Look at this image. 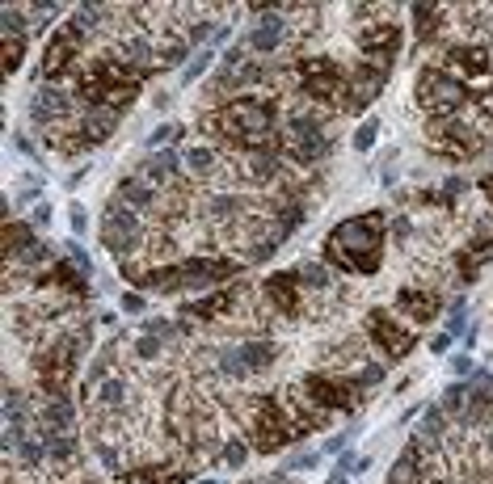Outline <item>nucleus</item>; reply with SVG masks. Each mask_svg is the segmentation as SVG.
I'll use <instances>...</instances> for the list:
<instances>
[{"label": "nucleus", "instance_id": "nucleus-23", "mask_svg": "<svg viewBox=\"0 0 493 484\" xmlns=\"http://www.w3.org/2000/svg\"><path fill=\"white\" fill-rule=\"evenodd\" d=\"M245 459H249L245 438H224V447H219V464H224V468H245Z\"/></svg>", "mask_w": 493, "mask_h": 484}, {"label": "nucleus", "instance_id": "nucleus-13", "mask_svg": "<svg viewBox=\"0 0 493 484\" xmlns=\"http://www.w3.org/2000/svg\"><path fill=\"white\" fill-rule=\"evenodd\" d=\"M401 42H405V34H401V25H397V21H367V30L359 34L363 63L388 76V72H392V63L401 59Z\"/></svg>", "mask_w": 493, "mask_h": 484}, {"label": "nucleus", "instance_id": "nucleus-21", "mask_svg": "<svg viewBox=\"0 0 493 484\" xmlns=\"http://www.w3.org/2000/svg\"><path fill=\"white\" fill-rule=\"evenodd\" d=\"M493 257V240H477V244H468L464 249V257H460V270H464V278H477L481 274V266Z\"/></svg>", "mask_w": 493, "mask_h": 484}, {"label": "nucleus", "instance_id": "nucleus-3", "mask_svg": "<svg viewBox=\"0 0 493 484\" xmlns=\"http://www.w3.org/2000/svg\"><path fill=\"white\" fill-rule=\"evenodd\" d=\"M89 341H93V325L84 320L80 329H59L34 358H30V371H34V384L42 388V396L46 400H55V396H68V388H72V375H76V367H80V358H84V350H89Z\"/></svg>", "mask_w": 493, "mask_h": 484}, {"label": "nucleus", "instance_id": "nucleus-4", "mask_svg": "<svg viewBox=\"0 0 493 484\" xmlns=\"http://www.w3.org/2000/svg\"><path fill=\"white\" fill-rule=\"evenodd\" d=\"M135 93H139V76L127 63H118L114 55H105V51L93 63H84V72L76 76V101L89 105V110L122 114L135 101Z\"/></svg>", "mask_w": 493, "mask_h": 484}, {"label": "nucleus", "instance_id": "nucleus-26", "mask_svg": "<svg viewBox=\"0 0 493 484\" xmlns=\"http://www.w3.org/2000/svg\"><path fill=\"white\" fill-rule=\"evenodd\" d=\"M376 135H380V122L371 118V122H363V126L354 131V148H359V152H367V148L376 143Z\"/></svg>", "mask_w": 493, "mask_h": 484}, {"label": "nucleus", "instance_id": "nucleus-31", "mask_svg": "<svg viewBox=\"0 0 493 484\" xmlns=\"http://www.w3.org/2000/svg\"><path fill=\"white\" fill-rule=\"evenodd\" d=\"M30 223H34V228H46V223H51V207H46V202H38V207H34V219H30Z\"/></svg>", "mask_w": 493, "mask_h": 484}, {"label": "nucleus", "instance_id": "nucleus-19", "mask_svg": "<svg viewBox=\"0 0 493 484\" xmlns=\"http://www.w3.org/2000/svg\"><path fill=\"white\" fill-rule=\"evenodd\" d=\"M384 80H388L384 72H376V67L359 63V67L350 72V101H346V110H363V105H371V101L380 97Z\"/></svg>", "mask_w": 493, "mask_h": 484}, {"label": "nucleus", "instance_id": "nucleus-8", "mask_svg": "<svg viewBox=\"0 0 493 484\" xmlns=\"http://www.w3.org/2000/svg\"><path fill=\"white\" fill-rule=\"evenodd\" d=\"M333 139H329V122L325 114H312V110H295L287 114L283 122V156L295 160V164H316L321 156H329Z\"/></svg>", "mask_w": 493, "mask_h": 484}, {"label": "nucleus", "instance_id": "nucleus-6", "mask_svg": "<svg viewBox=\"0 0 493 484\" xmlns=\"http://www.w3.org/2000/svg\"><path fill=\"white\" fill-rule=\"evenodd\" d=\"M291 76H295V89L308 101L346 110V101H350V72L338 67L329 55H304V59H295Z\"/></svg>", "mask_w": 493, "mask_h": 484}, {"label": "nucleus", "instance_id": "nucleus-9", "mask_svg": "<svg viewBox=\"0 0 493 484\" xmlns=\"http://www.w3.org/2000/svg\"><path fill=\"white\" fill-rule=\"evenodd\" d=\"M143 240H148V219L114 194V198L105 202V215H101V244H105L114 257L131 261V257L143 253Z\"/></svg>", "mask_w": 493, "mask_h": 484}, {"label": "nucleus", "instance_id": "nucleus-5", "mask_svg": "<svg viewBox=\"0 0 493 484\" xmlns=\"http://www.w3.org/2000/svg\"><path fill=\"white\" fill-rule=\"evenodd\" d=\"M241 426H245V438H249V447L257 455H274V451H283V447H291L300 438V430L287 417L278 396H253V405L241 417Z\"/></svg>", "mask_w": 493, "mask_h": 484}, {"label": "nucleus", "instance_id": "nucleus-7", "mask_svg": "<svg viewBox=\"0 0 493 484\" xmlns=\"http://www.w3.org/2000/svg\"><path fill=\"white\" fill-rule=\"evenodd\" d=\"M418 105L430 114V122H439V118H456V114H464V105L473 101V84L468 80H460V76H452L447 67H439V63H426L422 72H418Z\"/></svg>", "mask_w": 493, "mask_h": 484}, {"label": "nucleus", "instance_id": "nucleus-29", "mask_svg": "<svg viewBox=\"0 0 493 484\" xmlns=\"http://www.w3.org/2000/svg\"><path fill=\"white\" fill-rule=\"evenodd\" d=\"M321 464V455H295L291 464H287V472H308V468H316Z\"/></svg>", "mask_w": 493, "mask_h": 484}, {"label": "nucleus", "instance_id": "nucleus-36", "mask_svg": "<svg viewBox=\"0 0 493 484\" xmlns=\"http://www.w3.org/2000/svg\"><path fill=\"white\" fill-rule=\"evenodd\" d=\"M198 484H219V480H198Z\"/></svg>", "mask_w": 493, "mask_h": 484}, {"label": "nucleus", "instance_id": "nucleus-30", "mask_svg": "<svg viewBox=\"0 0 493 484\" xmlns=\"http://www.w3.org/2000/svg\"><path fill=\"white\" fill-rule=\"evenodd\" d=\"M84 228H89V211L76 202V207H72V232H84Z\"/></svg>", "mask_w": 493, "mask_h": 484}, {"label": "nucleus", "instance_id": "nucleus-12", "mask_svg": "<svg viewBox=\"0 0 493 484\" xmlns=\"http://www.w3.org/2000/svg\"><path fill=\"white\" fill-rule=\"evenodd\" d=\"M89 46V34L72 21V17H63V25L46 38V51H42V63H38V76H46V84L55 80V76H63L76 59H80V51Z\"/></svg>", "mask_w": 493, "mask_h": 484}, {"label": "nucleus", "instance_id": "nucleus-35", "mask_svg": "<svg viewBox=\"0 0 493 484\" xmlns=\"http://www.w3.org/2000/svg\"><path fill=\"white\" fill-rule=\"evenodd\" d=\"M481 190H485V198H489V202H493V173H489V177H485V181H481Z\"/></svg>", "mask_w": 493, "mask_h": 484}, {"label": "nucleus", "instance_id": "nucleus-25", "mask_svg": "<svg viewBox=\"0 0 493 484\" xmlns=\"http://www.w3.org/2000/svg\"><path fill=\"white\" fill-rule=\"evenodd\" d=\"M207 63H211V46H207V51H198V55H194V59L186 63V72H181V80H186V84H194V80H198V72H203Z\"/></svg>", "mask_w": 493, "mask_h": 484}, {"label": "nucleus", "instance_id": "nucleus-33", "mask_svg": "<svg viewBox=\"0 0 493 484\" xmlns=\"http://www.w3.org/2000/svg\"><path fill=\"white\" fill-rule=\"evenodd\" d=\"M447 346H452V333H439V337H430V350H435V354H443Z\"/></svg>", "mask_w": 493, "mask_h": 484}, {"label": "nucleus", "instance_id": "nucleus-1", "mask_svg": "<svg viewBox=\"0 0 493 484\" xmlns=\"http://www.w3.org/2000/svg\"><path fill=\"white\" fill-rule=\"evenodd\" d=\"M203 131L215 135L224 148L236 152H278L283 156V131H278V105L262 93H236L219 110L203 118Z\"/></svg>", "mask_w": 493, "mask_h": 484}, {"label": "nucleus", "instance_id": "nucleus-14", "mask_svg": "<svg viewBox=\"0 0 493 484\" xmlns=\"http://www.w3.org/2000/svg\"><path fill=\"white\" fill-rule=\"evenodd\" d=\"M367 337H371L388 358H405V354L418 346V329H414V325H401V316L388 312V308H371V312H367Z\"/></svg>", "mask_w": 493, "mask_h": 484}, {"label": "nucleus", "instance_id": "nucleus-22", "mask_svg": "<svg viewBox=\"0 0 493 484\" xmlns=\"http://www.w3.org/2000/svg\"><path fill=\"white\" fill-rule=\"evenodd\" d=\"M25 46H30L25 34H4V72H17V67H21Z\"/></svg>", "mask_w": 493, "mask_h": 484}, {"label": "nucleus", "instance_id": "nucleus-15", "mask_svg": "<svg viewBox=\"0 0 493 484\" xmlns=\"http://www.w3.org/2000/svg\"><path fill=\"white\" fill-rule=\"evenodd\" d=\"M262 295L266 303L274 308V316H300L304 312V282L295 270H278L262 282Z\"/></svg>", "mask_w": 493, "mask_h": 484}, {"label": "nucleus", "instance_id": "nucleus-11", "mask_svg": "<svg viewBox=\"0 0 493 484\" xmlns=\"http://www.w3.org/2000/svg\"><path fill=\"white\" fill-rule=\"evenodd\" d=\"M430 139H435V148H439L443 156H452V160H473V156H481V152L489 148V135H485L477 122H468L464 114L430 122Z\"/></svg>", "mask_w": 493, "mask_h": 484}, {"label": "nucleus", "instance_id": "nucleus-17", "mask_svg": "<svg viewBox=\"0 0 493 484\" xmlns=\"http://www.w3.org/2000/svg\"><path fill=\"white\" fill-rule=\"evenodd\" d=\"M392 308L418 329V325H426V320H435L439 316V308H443V299H439V291L435 287H401L397 295H392Z\"/></svg>", "mask_w": 493, "mask_h": 484}, {"label": "nucleus", "instance_id": "nucleus-18", "mask_svg": "<svg viewBox=\"0 0 493 484\" xmlns=\"http://www.w3.org/2000/svg\"><path fill=\"white\" fill-rule=\"evenodd\" d=\"M283 38H287V17H278V8H270V13L249 30L245 46H249L253 59H266V55H274V51L283 46Z\"/></svg>", "mask_w": 493, "mask_h": 484}, {"label": "nucleus", "instance_id": "nucleus-28", "mask_svg": "<svg viewBox=\"0 0 493 484\" xmlns=\"http://www.w3.org/2000/svg\"><path fill=\"white\" fill-rule=\"evenodd\" d=\"M473 101L485 110V118L493 122V84H485V89H473Z\"/></svg>", "mask_w": 493, "mask_h": 484}, {"label": "nucleus", "instance_id": "nucleus-10", "mask_svg": "<svg viewBox=\"0 0 493 484\" xmlns=\"http://www.w3.org/2000/svg\"><path fill=\"white\" fill-rule=\"evenodd\" d=\"M274 358H278V346L270 337H241V341H228V346L215 350V371H219V379L241 384V379L270 371Z\"/></svg>", "mask_w": 493, "mask_h": 484}, {"label": "nucleus", "instance_id": "nucleus-24", "mask_svg": "<svg viewBox=\"0 0 493 484\" xmlns=\"http://www.w3.org/2000/svg\"><path fill=\"white\" fill-rule=\"evenodd\" d=\"M63 257H68V261H72V266H76L80 274H89V270H93V261H89V253H84V249H80L76 240H68V244H63Z\"/></svg>", "mask_w": 493, "mask_h": 484}, {"label": "nucleus", "instance_id": "nucleus-16", "mask_svg": "<svg viewBox=\"0 0 493 484\" xmlns=\"http://www.w3.org/2000/svg\"><path fill=\"white\" fill-rule=\"evenodd\" d=\"M241 291H245V287H219V291H211V295H203V299L181 303V316H186V320H207V325L232 320V312H236V303H241Z\"/></svg>", "mask_w": 493, "mask_h": 484}, {"label": "nucleus", "instance_id": "nucleus-32", "mask_svg": "<svg viewBox=\"0 0 493 484\" xmlns=\"http://www.w3.org/2000/svg\"><path fill=\"white\" fill-rule=\"evenodd\" d=\"M122 312H143V295H122Z\"/></svg>", "mask_w": 493, "mask_h": 484}, {"label": "nucleus", "instance_id": "nucleus-34", "mask_svg": "<svg viewBox=\"0 0 493 484\" xmlns=\"http://www.w3.org/2000/svg\"><path fill=\"white\" fill-rule=\"evenodd\" d=\"M346 480H350V472H342V468H338V472H329V480H325V484H346Z\"/></svg>", "mask_w": 493, "mask_h": 484}, {"label": "nucleus", "instance_id": "nucleus-2", "mask_svg": "<svg viewBox=\"0 0 493 484\" xmlns=\"http://www.w3.org/2000/svg\"><path fill=\"white\" fill-rule=\"evenodd\" d=\"M325 261L342 274H376L384 261V215H350L325 236Z\"/></svg>", "mask_w": 493, "mask_h": 484}, {"label": "nucleus", "instance_id": "nucleus-20", "mask_svg": "<svg viewBox=\"0 0 493 484\" xmlns=\"http://www.w3.org/2000/svg\"><path fill=\"white\" fill-rule=\"evenodd\" d=\"M388 484H430V476H426V464H422V443H418V434L409 438L405 455L392 464V472H388Z\"/></svg>", "mask_w": 493, "mask_h": 484}, {"label": "nucleus", "instance_id": "nucleus-27", "mask_svg": "<svg viewBox=\"0 0 493 484\" xmlns=\"http://www.w3.org/2000/svg\"><path fill=\"white\" fill-rule=\"evenodd\" d=\"M177 135H181V126H173V122H169V126H156V131L148 135V143H152V148H160V143H173Z\"/></svg>", "mask_w": 493, "mask_h": 484}]
</instances>
